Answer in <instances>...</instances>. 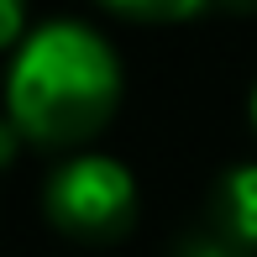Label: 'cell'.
<instances>
[{
	"label": "cell",
	"instance_id": "obj_1",
	"mask_svg": "<svg viewBox=\"0 0 257 257\" xmlns=\"http://www.w3.org/2000/svg\"><path fill=\"white\" fill-rule=\"evenodd\" d=\"M121 105V58L84 21H42L6 74V121L32 147H79Z\"/></svg>",
	"mask_w": 257,
	"mask_h": 257
},
{
	"label": "cell",
	"instance_id": "obj_2",
	"mask_svg": "<svg viewBox=\"0 0 257 257\" xmlns=\"http://www.w3.org/2000/svg\"><path fill=\"white\" fill-rule=\"evenodd\" d=\"M42 210L68 241L105 247V241L126 236L137 220V179L126 163H115L105 153H79L48 173Z\"/></svg>",
	"mask_w": 257,
	"mask_h": 257
},
{
	"label": "cell",
	"instance_id": "obj_3",
	"mask_svg": "<svg viewBox=\"0 0 257 257\" xmlns=\"http://www.w3.org/2000/svg\"><path fill=\"white\" fill-rule=\"evenodd\" d=\"M205 226L226 231L231 241L257 252V163H236L210 184V220Z\"/></svg>",
	"mask_w": 257,
	"mask_h": 257
},
{
	"label": "cell",
	"instance_id": "obj_4",
	"mask_svg": "<svg viewBox=\"0 0 257 257\" xmlns=\"http://www.w3.org/2000/svg\"><path fill=\"white\" fill-rule=\"evenodd\" d=\"M100 6L115 11V16H126V21L163 27V21H189V16H200L210 0H100Z\"/></svg>",
	"mask_w": 257,
	"mask_h": 257
},
{
	"label": "cell",
	"instance_id": "obj_5",
	"mask_svg": "<svg viewBox=\"0 0 257 257\" xmlns=\"http://www.w3.org/2000/svg\"><path fill=\"white\" fill-rule=\"evenodd\" d=\"M173 257H252V247L231 241L226 231H215V226H200V231H189V236L173 247Z\"/></svg>",
	"mask_w": 257,
	"mask_h": 257
},
{
	"label": "cell",
	"instance_id": "obj_6",
	"mask_svg": "<svg viewBox=\"0 0 257 257\" xmlns=\"http://www.w3.org/2000/svg\"><path fill=\"white\" fill-rule=\"evenodd\" d=\"M27 37H32L27 32V0H0V42L16 53Z\"/></svg>",
	"mask_w": 257,
	"mask_h": 257
},
{
	"label": "cell",
	"instance_id": "obj_7",
	"mask_svg": "<svg viewBox=\"0 0 257 257\" xmlns=\"http://www.w3.org/2000/svg\"><path fill=\"white\" fill-rule=\"evenodd\" d=\"M226 11H257V0H220Z\"/></svg>",
	"mask_w": 257,
	"mask_h": 257
},
{
	"label": "cell",
	"instance_id": "obj_8",
	"mask_svg": "<svg viewBox=\"0 0 257 257\" xmlns=\"http://www.w3.org/2000/svg\"><path fill=\"white\" fill-rule=\"evenodd\" d=\"M252 126H257V89H252Z\"/></svg>",
	"mask_w": 257,
	"mask_h": 257
}]
</instances>
